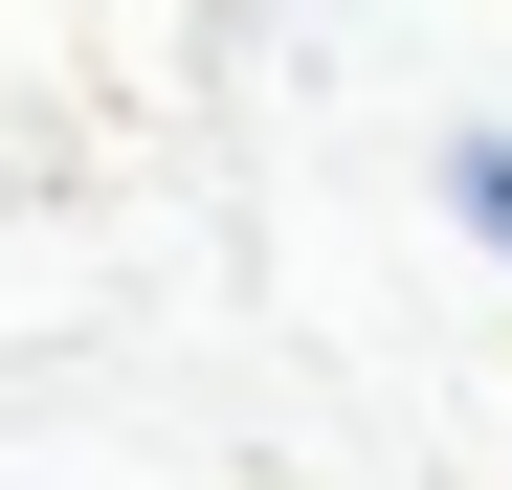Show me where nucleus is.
Listing matches in <instances>:
<instances>
[{
  "mask_svg": "<svg viewBox=\"0 0 512 490\" xmlns=\"http://www.w3.org/2000/svg\"><path fill=\"white\" fill-rule=\"evenodd\" d=\"M446 223L490 245V268H512V134H446Z\"/></svg>",
  "mask_w": 512,
  "mask_h": 490,
  "instance_id": "f257e3e1",
  "label": "nucleus"
}]
</instances>
